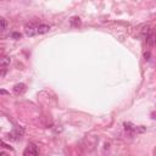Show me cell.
<instances>
[{"label": "cell", "instance_id": "cell-2", "mask_svg": "<svg viewBox=\"0 0 156 156\" xmlns=\"http://www.w3.org/2000/svg\"><path fill=\"white\" fill-rule=\"evenodd\" d=\"M23 156H39V151L34 144H29L27 148L24 149Z\"/></svg>", "mask_w": 156, "mask_h": 156}, {"label": "cell", "instance_id": "cell-7", "mask_svg": "<svg viewBox=\"0 0 156 156\" xmlns=\"http://www.w3.org/2000/svg\"><path fill=\"white\" fill-rule=\"evenodd\" d=\"M70 22H71V24H72L73 27H78L80 24V18L79 17H72Z\"/></svg>", "mask_w": 156, "mask_h": 156}, {"label": "cell", "instance_id": "cell-10", "mask_svg": "<svg viewBox=\"0 0 156 156\" xmlns=\"http://www.w3.org/2000/svg\"><path fill=\"white\" fill-rule=\"evenodd\" d=\"M9 92L8 90H4V89H0V95H8Z\"/></svg>", "mask_w": 156, "mask_h": 156}, {"label": "cell", "instance_id": "cell-6", "mask_svg": "<svg viewBox=\"0 0 156 156\" xmlns=\"http://www.w3.org/2000/svg\"><path fill=\"white\" fill-rule=\"evenodd\" d=\"M10 57H8V56H1L0 57V66H3V67H6V66H9L10 65Z\"/></svg>", "mask_w": 156, "mask_h": 156}, {"label": "cell", "instance_id": "cell-8", "mask_svg": "<svg viewBox=\"0 0 156 156\" xmlns=\"http://www.w3.org/2000/svg\"><path fill=\"white\" fill-rule=\"evenodd\" d=\"M12 36V38H15V39H20L21 38V33H16V32H13L11 34Z\"/></svg>", "mask_w": 156, "mask_h": 156}, {"label": "cell", "instance_id": "cell-5", "mask_svg": "<svg viewBox=\"0 0 156 156\" xmlns=\"http://www.w3.org/2000/svg\"><path fill=\"white\" fill-rule=\"evenodd\" d=\"M13 92L16 93V94H22V93L26 92V85H24L23 83L15 84V87H13Z\"/></svg>", "mask_w": 156, "mask_h": 156}, {"label": "cell", "instance_id": "cell-4", "mask_svg": "<svg viewBox=\"0 0 156 156\" xmlns=\"http://www.w3.org/2000/svg\"><path fill=\"white\" fill-rule=\"evenodd\" d=\"M50 31V26L45 23H40L38 24V34H44V33H48Z\"/></svg>", "mask_w": 156, "mask_h": 156}, {"label": "cell", "instance_id": "cell-9", "mask_svg": "<svg viewBox=\"0 0 156 156\" xmlns=\"http://www.w3.org/2000/svg\"><path fill=\"white\" fill-rule=\"evenodd\" d=\"M0 24H1V27H5V26H6V21H5V18L0 17Z\"/></svg>", "mask_w": 156, "mask_h": 156}, {"label": "cell", "instance_id": "cell-11", "mask_svg": "<svg viewBox=\"0 0 156 156\" xmlns=\"http://www.w3.org/2000/svg\"><path fill=\"white\" fill-rule=\"evenodd\" d=\"M0 145H3V146H4V148H8V149H11V146H9L8 144H5L4 141H3V140H0Z\"/></svg>", "mask_w": 156, "mask_h": 156}, {"label": "cell", "instance_id": "cell-3", "mask_svg": "<svg viewBox=\"0 0 156 156\" xmlns=\"http://www.w3.org/2000/svg\"><path fill=\"white\" fill-rule=\"evenodd\" d=\"M21 135H22V133H20V129L17 128V129H15V131H12L11 133H9L8 138L11 140H18L21 138Z\"/></svg>", "mask_w": 156, "mask_h": 156}, {"label": "cell", "instance_id": "cell-1", "mask_svg": "<svg viewBox=\"0 0 156 156\" xmlns=\"http://www.w3.org/2000/svg\"><path fill=\"white\" fill-rule=\"evenodd\" d=\"M24 33H26V36H28V37L38 36V23L26 24V27H24Z\"/></svg>", "mask_w": 156, "mask_h": 156}, {"label": "cell", "instance_id": "cell-13", "mask_svg": "<svg viewBox=\"0 0 156 156\" xmlns=\"http://www.w3.org/2000/svg\"><path fill=\"white\" fill-rule=\"evenodd\" d=\"M0 156H8V154L6 152H0Z\"/></svg>", "mask_w": 156, "mask_h": 156}, {"label": "cell", "instance_id": "cell-12", "mask_svg": "<svg viewBox=\"0 0 156 156\" xmlns=\"http://www.w3.org/2000/svg\"><path fill=\"white\" fill-rule=\"evenodd\" d=\"M144 57H145V60H150V59H149V57H150V52H145L144 54Z\"/></svg>", "mask_w": 156, "mask_h": 156}]
</instances>
